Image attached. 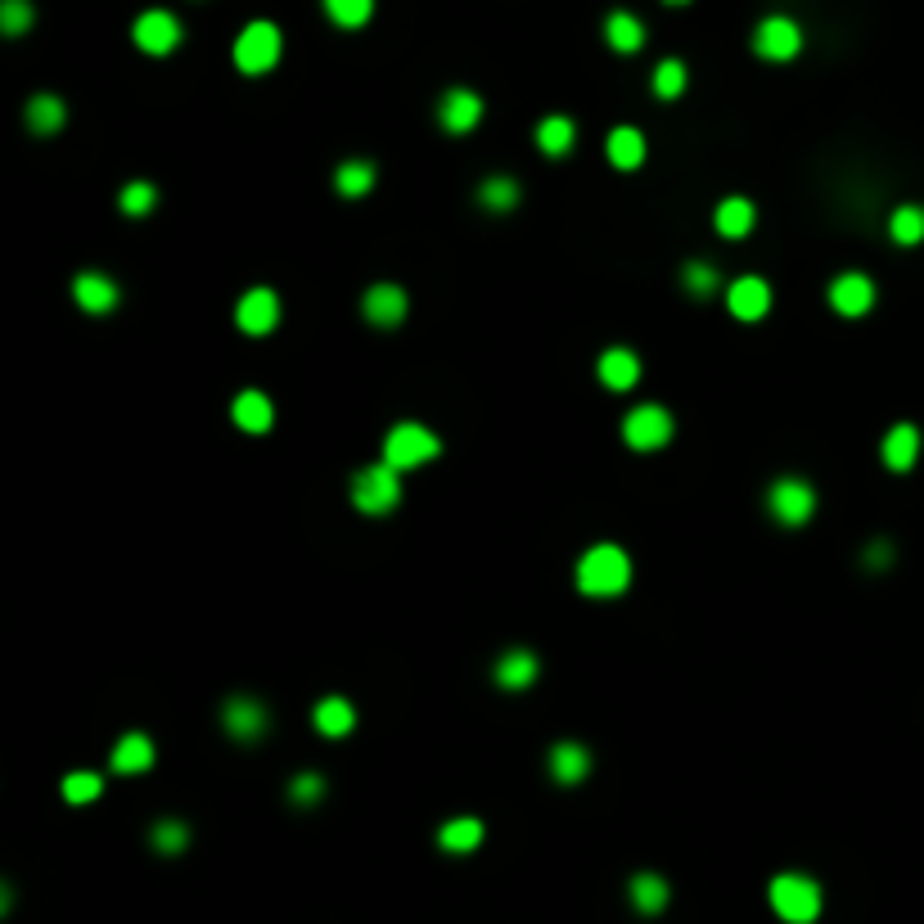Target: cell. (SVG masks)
Segmentation results:
<instances>
[{
	"mask_svg": "<svg viewBox=\"0 0 924 924\" xmlns=\"http://www.w3.org/2000/svg\"><path fill=\"white\" fill-rule=\"evenodd\" d=\"M627 582H632V560H627L622 546H590L582 560H577V586L582 596H596V600H609V596H622Z\"/></svg>",
	"mask_w": 924,
	"mask_h": 924,
	"instance_id": "6da1fadb",
	"label": "cell"
},
{
	"mask_svg": "<svg viewBox=\"0 0 924 924\" xmlns=\"http://www.w3.org/2000/svg\"><path fill=\"white\" fill-rule=\"evenodd\" d=\"M767 898H771V911L781 915L785 924H811V920L821 915V902H826L821 898V884L811 879V875H798V870L775 875Z\"/></svg>",
	"mask_w": 924,
	"mask_h": 924,
	"instance_id": "7a4b0ae2",
	"label": "cell"
},
{
	"mask_svg": "<svg viewBox=\"0 0 924 924\" xmlns=\"http://www.w3.org/2000/svg\"><path fill=\"white\" fill-rule=\"evenodd\" d=\"M397 501H401V469H393L388 460L365 465L352 478V505L361 514H388Z\"/></svg>",
	"mask_w": 924,
	"mask_h": 924,
	"instance_id": "3957f363",
	"label": "cell"
},
{
	"mask_svg": "<svg viewBox=\"0 0 924 924\" xmlns=\"http://www.w3.org/2000/svg\"><path fill=\"white\" fill-rule=\"evenodd\" d=\"M442 452V442H437V433H429L424 424H397L388 437H384V460L393 465V469H420V465H429L433 456Z\"/></svg>",
	"mask_w": 924,
	"mask_h": 924,
	"instance_id": "277c9868",
	"label": "cell"
},
{
	"mask_svg": "<svg viewBox=\"0 0 924 924\" xmlns=\"http://www.w3.org/2000/svg\"><path fill=\"white\" fill-rule=\"evenodd\" d=\"M280 63V27L267 23V19H257L239 32V42H235V68L248 72V78H257V72H271Z\"/></svg>",
	"mask_w": 924,
	"mask_h": 924,
	"instance_id": "5b68a950",
	"label": "cell"
},
{
	"mask_svg": "<svg viewBox=\"0 0 924 924\" xmlns=\"http://www.w3.org/2000/svg\"><path fill=\"white\" fill-rule=\"evenodd\" d=\"M767 510H771L775 524L803 528L811 519V510H817V492H811L803 478H775L771 492H767Z\"/></svg>",
	"mask_w": 924,
	"mask_h": 924,
	"instance_id": "8992f818",
	"label": "cell"
},
{
	"mask_svg": "<svg viewBox=\"0 0 924 924\" xmlns=\"http://www.w3.org/2000/svg\"><path fill=\"white\" fill-rule=\"evenodd\" d=\"M753 50L767 59V63H790L798 50H803V27L785 14H771L758 23L753 32Z\"/></svg>",
	"mask_w": 924,
	"mask_h": 924,
	"instance_id": "52a82bcc",
	"label": "cell"
},
{
	"mask_svg": "<svg viewBox=\"0 0 924 924\" xmlns=\"http://www.w3.org/2000/svg\"><path fill=\"white\" fill-rule=\"evenodd\" d=\"M622 437L632 452H658L663 442L672 437V416L663 411V406H636V411L622 420Z\"/></svg>",
	"mask_w": 924,
	"mask_h": 924,
	"instance_id": "ba28073f",
	"label": "cell"
},
{
	"mask_svg": "<svg viewBox=\"0 0 924 924\" xmlns=\"http://www.w3.org/2000/svg\"><path fill=\"white\" fill-rule=\"evenodd\" d=\"M131 36H136V46H140L144 55H172V50L180 46V23H176L167 10H144V14L136 19Z\"/></svg>",
	"mask_w": 924,
	"mask_h": 924,
	"instance_id": "9c48e42d",
	"label": "cell"
},
{
	"mask_svg": "<svg viewBox=\"0 0 924 924\" xmlns=\"http://www.w3.org/2000/svg\"><path fill=\"white\" fill-rule=\"evenodd\" d=\"M437 122H442V131H452V136H469L478 122H483V100H478L473 91H465V86H456V91H447L437 100Z\"/></svg>",
	"mask_w": 924,
	"mask_h": 924,
	"instance_id": "30bf717a",
	"label": "cell"
},
{
	"mask_svg": "<svg viewBox=\"0 0 924 924\" xmlns=\"http://www.w3.org/2000/svg\"><path fill=\"white\" fill-rule=\"evenodd\" d=\"M830 307L839 312V316H866L870 307H875V280L870 276H862V271H843L834 284H830Z\"/></svg>",
	"mask_w": 924,
	"mask_h": 924,
	"instance_id": "8fae6325",
	"label": "cell"
},
{
	"mask_svg": "<svg viewBox=\"0 0 924 924\" xmlns=\"http://www.w3.org/2000/svg\"><path fill=\"white\" fill-rule=\"evenodd\" d=\"M280 320V299H276V289H248L239 307H235V325L244 329V335H271Z\"/></svg>",
	"mask_w": 924,
	"mask_h": 924,
	"instance_id": "7c38bea8",
	"label": "cell"
},
{
	"mask_svg": "<svg viewBox=\"0 0 924 924\" xmlns=\"http://www.w3.org/2000/svg\"><path fill=\"white\" fill-rule=\"evenodd\" d=\"M726 307L735 320H762L771 312V284L762 276H739L726 289Z\"/></svg>",
	"mask_w": 924,
	"mask_h": 924,
	"instance_id": "4fadbf2b",
	"label": "cell"
},
{
	"mask_svg": "<svg viewBox=\"0 0 924 924\" xmlns=\"http://www.w3.org/2000/svg\"><path fill=\"white\" fill-rule=\"evenodd\" d=\"M361 316L370 320V325H379V329H393V325H401L406 320V293L397 289V284H370L365 289V299H361Z\"/></svg>",
	"mask_w": 924,
	"mask_h": 924,
	"instance_id": "5bb4252c",
	"label": "cell"
},
{
	"mask_svg": "<svg viewBox=\"0 0 924 924\" xmlns=\"http://www.w3.org/2000/svg\"><path fill=\"white\" fill-rule=\"evenodd\" d=\"M267 709H262V699H248V694H235L221 704V726H226L235 739H257L267 730Z\"/></svg>",
	"mask_w": 924,
	"mask_h": 924,
	"instance_id": "9a60e30c",
	"label": "cell"
},
{
	"mask_svg": "<svg viewBox=\"0 0 924 924\" xmlns=\"http://www.w3.org/2000/svg\"><path fill=\"white\" fill-rule=\"evenodd\" d=\"M72 299H78V307L86 316H108L118 307V284L104 271H82L78 280H72Z\"/></svg>",
	"mask_w": 924,
	"mask_h": 924,
	"instance_id": "2e32d148",
	"label": "cell"
},
{
	"mask_svg": "<svg viewBox=\"0 0 924 924\" xmlns=\"http://www.w3.org/2000/svg\"><path fill=\"white\" fill-rule=\"evenodd\" d=\"M546 767H550V775H554V785H582L586 775H590V749H586V745H573V739H564V745L550 749Z\"/></svg>",
	"mask_w": 924,
	"mask_h": 924,
	"instance_id": "e0dca14e",
	"label": "cell"
},
{
	"mask_svg": "<svg viewBox=\"0 0 924 924\" xmlns=\"http://www.w3.org/2000/svg\"><path fill=\"white\" fill-rule=\"evenodd\" d=\"M231 416H235V424H239L244 433H267V429L276 424V406H271L267 393L244 388V393L235 397V406H231Z\"/></svg>",
	"mask_w": 924,
	"mask_h": 924,
	"instance_id": "ac0fdd59",
	"label": "cell"
},
{
	"mask_svg": "<svg viewBox=\"0 0 924 924\" xmlns=\"http://www.w3.org/2000/svg\"><path fill=\"white\" fill-rule=\"evenodd\" d=\"M114 771L118 775H140V771H150L154 767V739L144 735V730H131L118 739V749H114Z\"/></svg>",
	"mask_w": 924,
	"mask_h": 924,
	"instance_id": "d6986e66",
	"label": "cell"
},
{
	"mask_svg": "<svg viewBox=\"0 0 924 924\" xmlns=\"http://www.w3.org/2000/svg\"><path fill=\"white\" fill-rule=\"evenodd\" d=\"M537 672H541V663L533 650H505L496 658V686H505V690H528L537 681Z\"/></svg>",
	"mask_w": 924,
	"mask_h": 924,
	"instance_id": "ffe728a7",
	"label": "cell"
},
{
	"mask_svg": "<svg viewBox=\"0 0 924 924\" xmlns=\"http://www.w3.org/2000/svg\"><path fill=\"white\" fill-rule=\"evenodd\" d=\"M605 154L618 172H636L645 163V136L636 127H613L609 140H605Z\"/></svg>",
	"mask_w": 924,
	"mask_h": 924,
	"instance_id": "44dd1931",
	"label": "cell"
},
{
	"mask_svg": "<svg viewBox=\"0 0 924 924\" xmlns=\"http://www.w3.org/2000/svg\"><path fill=\"white\" fill-rule=\"evenodd\" d=\"M478 843H483V821H478V817H452V821L437 826V847H442V853L465 857V853H473Z\"/></svg>",
	"mask_w": 924,
	"mask_h": 924,
	"instance_id": "7402d4cb",
	"label": "cell"
},
{
	"mask_svg": "<svg viewBox=\"0 0 924 924\" xmlns=\"http://www.w3.org/2000/svg\"><path fill=\"white\" fill-rule=\"evenodd\" d=\"M641 379V361L636 352H627V348H609L600 356V384L613 388V393H627V388H636Z\"/></svg>",
	"mask_w": 924,
	"mask_h": 924,
	"instance_id": "603a6c76",
	"label": "cell"
},
{
	"mask_svg": "<svg viewBox=\"0 0 924 924\" xmlns=\"http://www.w3.org/2000/svg\"><path fill=\"white\" fill-rule=\"evenodd\" d=\"M920 460V429L915 424H893L889 437H884V465L907 473Z\"/></svg>",
	"mask_w": 924,
	"mask_h": 924,
	"instance_id": "cb8c5ba5",
	"label": "cell"
},
{
	"mask_svg": "<svg viewBox=\"0 0 924 924\" xmlns=\"http://www.w3.org/2000/svg\"><path fill=\"white\" fill-rule=\"evenodd\" d=\"M627 893H632V907H636L641 915H658L663 907H668V898H672L668 879H663V875H654V870H641V875H632V884H627Z\"/></svg>",
	"mask_w": 924,
	"mask_h": 924,
	"instance_id": "d4e9b609",
	"label": "cell"
},
{
	"mask_svg": "<svg viewBox=\"0 0 924 924\" xmlns=\"http://www.w3.org/2000/svg\"><path fill=\"white\" fill-rule=\"evenodd\" d=\"M753 221H758V208L749 203V199H722L717 203V217H713V226H717V235H726V239H745L749 231H753Z\"/></svg>",
	"mask_w": 924,
	"mask_h": 924,
	"instance_id": "484cf974",
	"label": "cell"
},
{
	"mask_svg": "<svg viewBox=\"0 0 924 924\" xmlns=\"http://www.w3.org/2000/svg\"><path fill=\"white\" fill-rule=\"evenodd\" d=\"M312 722H316V730H320V735L339 739V735H348V730L356 726V713H352V704H348L343 694H329V699H320V704H316Z\"/></svg>",
	"mask_w": 924,
	"mask_h": 924,
	"instance_id": "4316f807",
	"label": "cell"
},
{
	"mask_svg": "<svg viewBox=\"0 0 924 924\" xmlns=\"http://www.w3.org/2000/svg\"><path fill=\"white\" fill-rule=\"evenodd\" d=\"M605 42H609L613 50H622V55H632V50H641V46H645V27H641V19H636V14L613 10V14L605 19Z\"/></svg>",
	"mask_w": 924,
	"mask_h": 924,
	"instance_id": "83f0119b",
	"label": "cell"
},
{
	"mask_svg": "<svg viewBox=\"0 0 924 924\" xmlns=\"http://www.w3.org/2000/svg\"><path fill=\"white\" fill-rule=\"evenodd\" d=\"M63 122H68V108H63L59 95H32L27 100V127H32V136H55Z\"/></svg>",
	"mask_w": 924,
	"mask_h": 924,
	"instance_id": "f1b7e54d",
	"label": "cell"
},
{
	"mask_svg": "<svg viewBox=\"0 0 924 924\" xmlns=\"http://www.w3.org/2000/svg\"><path fill=\"white\" fill-rule=\"evenodd\" d=\"M573 140H577V127H573V118H564V114H554V118H541V122H537V150L550 154V159L569 154Z\"/></svg>",
	"mask_w": 924,
	"mask_h": 924,
	"instance_id": "f546056e",
	"label": "cell"
},
{
	"mask_svg": "<svg viewBox=\"0 0 924 924\" xmlns=\"http://www.w3.org/2000/svg\"><path fill=\"white\" fill-rule=\"evenodd\" d=\"M519 180H510V176H488L483 185H478V203H483L488 212H514L519 208Z\"/></svg>",
	"mask_w": 924,
	"mask_h": 924,
	"instance_id": "4dcf8cb0",
	"label": "cell"
},
{
	"mask_svg": "<svg viewBox=\"0 0 924 924\" xmlns=\"http://www.w3.org/2000/svg\"><path fill=\"white\" fill-rule=\"evenodd\" d=\"M889 235H893V244H902V248L920 244V239H924V208H920V203H902V208L889 217Z\"/></svg>",
	"mask_w": 924,
	"mask_h": 924,
	"instance_id": "1f68e13d",
	"label": "cell"
},
{
	"mask_svg": "<svg viewBox=\"0 0 924 924\" xmlns=\"http://www.w3.org/2000/svg\"><path fill=\"white\" fill-rule=\"evenodd\" d=\"M335 185H339V195H348V199H361L370 185H375V163H365V159H352V163H343L339 172H335Z\"/></svg>",
	"mask_w": 924,
	"mask_h": 924,
	"instance_id": "d6a6232c",
	"label": "cell"
},
{
	"mask_svg": "<svg viewBox=\"0 0 924 924\" xmlns=\"http://www.w3.org/2000/svg\"><path fill=\"white\" fill-rule=\"evenodd\" d=\"M325 14L339 27H365L375 14V0H325Z\"/></svg>",
	"mask_w": 924,
	"mask_h": 924,
	"instance_id": "836d02e7",
	"label": "cell"
},
{
	"mask_svg": "<svg viewBox=\"0 0 924 924\" xmlns=\"http://www.w3.org/2000/svg\"><path fill=\"white\" fill-rule=\"evenodd\" d=\"M118 208L127 212V217H150L154 208H159V190L150 180H131L127 190L118 195Z\"/></svg>",
	"mask_w": 924,
	"mask_h": 924,
	"instance_id": "e575fe53",
	"label": "cell"
},
{
	"mask_svg": "<svg viewBox=\"0 0 924 924\" xmlns=\"http://www.w3.org/2000/svg\"><path fill=\"white\" fill-rule=\"evenodd\" d=\"M150 843L159 847L163 857H176V853H185V843H190V826L167 817V821H159V826L150 830Z\"/></svg>",
	"mask_w": 924,
	"mask_h": 924,
	"instance_id": "d590c367",
	"label": "cell"
},
{
	"mask_svg": "<svg viewBox=\"0 0 924 924\" xmlns=\"http://www.w3.org/2000/svg\"><path fill=\"white\" fill-rule=\"evenodd\" d=\"M686 91V63L681 59H663L654 68V95L658 100H677Z\"/></svg>",
	"mask_w": 924,
	"mask_h": 924,
	"instance_id": "8d00e7d4",
	"label": "cell"
},
{
	"mask_svg": "<svg viewBox=\"0 0 924 924\" xmlns=\"http://www.w3.org/2000/svg\"><path fill=\"white\" fill-rule=\"evenodd\" d=\"M100 790H104V781H100L95 771H68L63 775V798L68 803H95Z\"/></svg>",
	"mask_w": 924,
	"mask_h": 924,
	"instance_id": "74e56055",
	"label": "cell"
},
{
	"mask_svg": "<svg viewBox=\"0 0 924 924\" xmlns=\"http://www.w3.org/2000/svg\"><path fill=\"white\" fill-rule=\"evenodd\" d=\"M36 10L27 5V0H0V32L5 36H23L32 27Z\"/></svg>",
	"mask_w": 924,
	"mask_h": 924,
	"instance_id": "f35d334b",
	"label": "cell"
},
{
	"mask_svg": "<svg viewBox=\"0 0 924 924\" xmlns=\"http://www.w3.org/2000/svg\"><path fill=\"white\" fill-rule=\"evenodd\" d=\"M681 280H686V289L694 293V299H709V293H717V289H722V276H717L709 262H686Z\"/></svg>",
	"mask_w": 924,
	"mask_h": 924,
	"instance_id": "ab89813d",
	"label": "cell"
},
{
	"mask_svg": "<svg viewBox=\"0 0 924 924\" xmlns=\"http://www.w3.org/2000/svg\"><path fill=\"white\" fill-rule=\"evenodd\" d=\"M325 798V775L316 771H303V775H293L289 781V803H299V807H312Z\"/></svg>",
	"mask_w": 924,
	"mask_h": 924,
	"instance_id": "60d3db41",
	"label": "cell"
},
{
	"mask_svg": "<svg viewBox=\"0 0 924 924\" xmlns=\"http://www.w3.org/2000/svg\"><path fill=\"white\" fill-rule=\"evenodd\" d=\"M889 560H893V550H889V546H884V541H875V546L866 550V564H870L875 573H879V569H889Z\"/></svg>",
	"mask_w": 924,
	"mask_h": 924,
	"instance_id": "b9f144b4",
	"label": "cell"
},
{
	"mask_svg": "<svg viewBox=\"0 0 924 924\" xmlns=\"http://www.w3.org/2000/svg\"><path fill=\"white\" fill-rule=\"evenodd\" d=\"M668 5H686V0H668Z\"/></svg>",
	"mask_w": 924,
	"mask_h": 924,
	"instance_id": "7bdbcfd3",
	"label": "cell"
}]
</instances>
